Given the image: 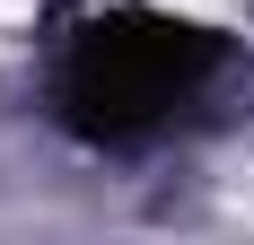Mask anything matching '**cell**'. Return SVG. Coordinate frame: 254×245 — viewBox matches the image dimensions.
<instances>
[{"instance_id": "6da1fadb", "label": "cell", "mask_w": 254, "mask_h": 245, "mask_svg": "<svg viewBox=\"0 0 254 245\" xmlns=\"http://www.w3.org/2000/svg\"><path fill=\"white\" fill-rule=\"evenodd\" d=\"M210 79V35L176 18H97L62 53V114L97 140L149 131L158 114H176L193 88Z\"/></svg>"}]
</instances>
